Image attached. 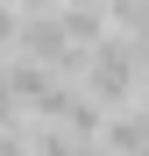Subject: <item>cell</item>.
<instances>
[{
  "label": "cell",
  "mask_w": 149,
  "mask_h": 156,
  "mask_svg": "<svg viewBox=\"0 0 149 156\" xmlns=\"http://www.w3.org/2000/svg\"><path fill=\"white\" fill-rule=\"evenodd\" d=\"M14 7H21V14H36V7H50V0H14Z\"/></svg>",
  "instance_id": "obj_1"
}]
</instances>
